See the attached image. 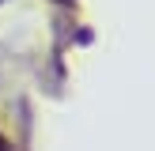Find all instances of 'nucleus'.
Returning <instances> with one entry per match:
<instances>
[{"instance_id":"1","label":"nucleus","mask_w":155,"mask_h":151,"mask_svg":"<svg viewBox=\"0 0 155 151\" xmlns=\"http://www.w3.org/2000/svg\"><path fill=\"white\" fill-rule=\"evenodd\" d=\"M0 147H8V140H4V136H0Z\"/></svg>"}]
</instances>
